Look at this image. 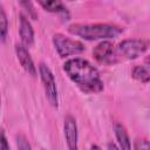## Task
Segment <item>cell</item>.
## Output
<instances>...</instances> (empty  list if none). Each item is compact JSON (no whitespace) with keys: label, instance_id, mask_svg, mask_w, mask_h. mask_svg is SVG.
<instances>
[{"label":"cell","instance_id":"2e32d148","mask_svg":"<svg viewBox=\"0 0 150 150\" xmlns=\"http://www.w3.org/2000/svg\"><path fill=\"white\" fill-rule=\"evenodd\" d=\"M16 143H18V148L19 149H22V150H28V149H30V145L28 144V142L26 141V138L23 137V136H21V135H19L18 137H16Z\"/></svg>","mask_w":150,"mask_h":150},{"label":"cell","instance_id":"8992f818","mask_svg":"<svg viewBox=\"0 0 150 150\" xmlns=\"http://www.w3.org/2000/svg\"><path fill=\"white\" fill-rule=\"evenodd\" d=\"M93 55L97 62L103 64H111L117 62L118 50L114 48V45L110 41H102L93 49Z\"/></svg>","mask_w":150,"mask_h":150},{"label":"cell","instance_id":"9a60e30c","mask_svg":"<svg viewBox=\"0 0 150 150\" xmlns=\"http://www.w3.org/2000/svg\"><path fill=\"white\" fill-rule=\"evenodd\" d=\"M134 148L136 150H143V149H150V143L145 139H136L135 141V144H134Z\"/></svg>","mask_w":150,"mask_h":150},{"label":"cell","instance_id":"6da1fadb","mask_svg":"<svg viewBox=\"0 0 150 150\" xmlns=\"http://www.w3.org/2000/svg\"><path fill=\"white\" fill-rule=\"evenodd\" d=\"M63 69L82 91L91 94L103 90L100 73L89 61L81 57L70 59L63 64Z\"/></svg>","mask_w":150,"mask_h":150},{"label":"cell","instance_id":"ba28073f","mask_svg":"<svg viewBox=\"0 0 150 150\" xmlns=\"http://www.w3.org/2000/svg\"><path fill=\"white\" fill-rule=\"evenodd\" d=\"M15 53L18 56V60L20 62V64L22 66V68L30 75V76H35L36 75V68L34 66V62L29 55V53L27 52V49L25 48L23 45H15Z\"/></svg>","mask_w":150,"mask_h":150},{"label":"cell","instance_id":"ac0fdd59","mask_svg":"<svg viewBox=\"0 0 150 150\" xmlns=\"http://www.w3.org/2000/svg\"><path fill=\"white\" fill-rule=\"evenodd\" d=\"M145 63L150 67V55H149V56H146V59H145Z\"/></svg>","mask_w":150,"mask_h":150},{"label":"cell","instance_id":"4fadbf2b","mask_svg":"<svg viewBox=\"0 0 150 150\" xmlns=\"http://www.w3.org/2000/svg\"><path fill=\"white\" fill-rule=\"evenodd\" d=\"M19 1L21 2V5L26 8V11L28 12V14H29L33 19H38V15H36V13H35V9H34V7H33L30 0H19Z\"/></svg>","mask_w":150,"mask_h":150},{"label":"cell","instance_id":"5bb4252c","mask_svg":"<svg viewBox=\"0 0 150 150\" xmlns=\"http://www.w3.org/2000/svg\"><path fill=\"white\" fill-rule=\"evenodd\" d=\"M1 40L5 41L6 39V34H7V18H6V14H5V11L1 8Z\"/></svg>","mask_w":150,"mask_h":150},{"label":"cell","instance_id":"3957f363","mask_svg":"<svg viewBox=\"0 0 150 150\" xmlns=\"http://www.w3.org/2000/svg\"><path fill=\"white\" fill-rule=\"evenodd\" d=\"M53 43L55 46L57 54L61 57L76 55V54H80L84 50V46L82 42L69 39L66 35L60 34V33L53 35Z\"/></svg>","mask_w":150,"mask_h":150},{"label":"cell","instance_id":"d6986e66","mask_svg":"<svg viewBox=\"0 0 150 150\" xmlns=\"http://www.w3.org/2000/svg\"><path fill=\"white\" fill-rule=\"evenodd\" d=\"M108 148H114V149H116V145H114V144H109Z\"/></svg>","mask_w":150,"mask_h":150},{"label":"cell","instance_id":"277c9868","mask_svg":"<svg viewBox=\"0 0 150 150\" xmlns=\"http://www.w3.org/2000/svg\"><path fill=\"white\" fill-rule=\"evenodd\" d=\"M39 71H40L41 81L43 83L47 100L54 108H57V89H56V83H55L53 73L45 63H40Z\"/></svg>","mask_w":150,"mask_h":150},{"label":"cell","instance_id":"9c48e42d","mask_svg":"<svg viewBox=\"0 0 150 150\" xmlns=\"http://www.w3.org/2000/svg\"><path fill=\"white\" fill-rule=\"evenodd\" d=\"M19 33L21 38V42L25 47H30L34 42V30L32 28L30 22L26 19L23 14H20V26Z\"/></svg>","mask_w":150,"mask_h":150},{"label":"cell","instance_id":"8fae6325","mask_svg":"<svg viewBox=\"0 0 150 150\" xmlns=\"http://www.w3.org/2000/svg\"><path fill=\"white\" fill-rule=\"evenodd\" d=\"M115 135H116L117 142H118V144L122 149H130L131 148L128 132H127L125 128L122 124H116L115 125Z\"/></svg>","mask_w":150,"mask_h":150},{"label":"cell","instance_id":"7a4b0ae2","mask_svg":"<svg viewBox=\"0 0 150 150\" xmlns=\"http://www.w3.org/2000/svg\"><path fill=\"white\" fill-rule=\"evenodd\" d=\"M68 32L73 35L80 36L86 40H98V39L116 38L122 33V29L120 27L107 23H94V25L74 23L68 27Z\"/></svg>","mask_w":150,"mask_h":150},{"label":"cell","instance_id":"ffe728a7","mask_svg":"<svg viewBox=\"0 0 150 150\" xmlns=\"http://www.w3.org/2000/svg\"><path fill=\"white\" fill-rule=\"evenodd\" d=\"M70 1H74V0H70Z\"/></svg>","mask_w":150,"mask_h":150},{"label":"cell","instance_id":"7c38bea8","mask_svg":"<svg viewBox=\"0 0 150 150\" xmlns=\"http://www.w3.org/2000/svg\"><path fill=\"white\" fill-rule=\"evenodd\" d=\"M132 77L142 83H146L150 82V71L142 66H136L132 69Z\"/></svg>","mask_w":150,"mask_h":150},{"label":"cell","instance_id":"e0dca14e","mask_svg":"<svg viewBox=\"0 0 150 150\" xmlns=\"http://www.w3.org/2000/svg\"><path fill=\"white\" fill-rule=\"evenodd\" d=\"M0 149L1 150H8L9 146L7 144V139H6V136H5V132L2 131L1 132V145H0Z\"/></svg>","mask_w":150,"mask_h":150},{"label":"cell","instance_id":"5b68a950","mask_svg":"<svg viewBox=\"0 0 150 150\" xmlns=\"http://www.w3.org/2000/svg\"><path fill=\"white\" fill-rule=\"evenodd\" d=\"M149 46V41L142 39H128L123 40L118 45V53L127 59H136L143 54Z\"/></svg>","mask_w":150,"mask_h":150},{"label":"cell","instance_id":"52a82bcc","mask_svg":"<svg viewBox=\"0 0 150 150\" xmlns=\"http://www.w3.org/2000/svg\"><path fill=\"white\" fill-rule=\"evenodd\" d=\"M64 137L68 148L70 150H75L77 148V125L75 118L70 115L64 118Z\"/></svg>","mask_w":150,"mask_h":150},{"label":"cell","instance_id":"30bf717a","mask_svg":"<svg viewBox=\"0 0 150 150\" xmlns=\"http://www.w3.org/2000/svg\"><path fill=\"white\" fill-rule=\"evenodd\" d=\"M43 9L47 12L52 13H59V14H64L68 16V11L66 6L63 5L62 0H36Z\"/></svg>","mask_w":150,"mask_h":150}]
</instances>
